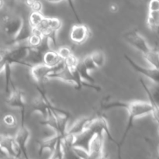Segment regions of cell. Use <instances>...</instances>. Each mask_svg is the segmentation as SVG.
Returning a JSON list of instances; mask_svg holds the SVG:
<instances>
[{
	"mask_svg": "<svg viewBox=\"0 0 159 159\" xmlns=\"http://www.w3.org/2000/svg\"><path fill=\"white\" fill-rule=\"evenodd\" d=\"M115 108L126 109L128 113V119H127L125 130H124L120 141L117 144L118 154H119V157L120 158L121 148L124 145V141H125L129 132L133 127L134 120L151 114L152 108L150 102L141 100H133L130 101V102H124V101L120 100L107 101L101 104V109L102 110H109Z\"/></svg>",
	"mask_w": 159,
	"mask_h": 159,
	"instance_id": "6da1fadb",
	"label": "cell"
},
{
	"mask_svg": "<svg viewBox=\"0 0 159 159\" xmlns=\"http://www.w3.org/2000/svg\"><path fill=\"white\" fill-rule=\"evenodd\" d=\"M123 37L130 46L140 51L142 54H145L150 50L151 47L148 43L146 39L137 30L134 29L127 31L124 34Z\"/></svg>",
	"mask_w": 159,
	"mask_h": 159,
	"instance_id": "7a4b0ae2",
	"label": "cell"
},
{
	"mask_svg": "<svg viewBox=\"0 0 159 159\" xmlns=\"http://www.w3.org/2000/svg\"><path fill=\"white\" fill-rule=\"evenodd\" d=\"M9 95L6 99V103L12 108L19 109L21 112V123H25V113H26V101L24 93L20 89L12 87L9 91Z\"/></svg>",
	"mask_w": 159,
	"mask_h": 159,
	"instance_id": "3957f363",
	"label": "cell"
},
{
	"mask_svg": "<svg viewBox=\"0 0 159 159\" xmlns=\"http://www.w3.org/2000/svg\"><path fill=\"white\" fill-rule=\"evenodd\" d=\"M92 32L87 25L79 23L71 26L69 33V38L72 43L77 45H82L88 41L91 37Z\"/></svg>",
	"mask_w": 159,
	"mask_h": 159,
	"instance_id": "277c9868",
	"label": "cell"
},
{
	"mask_svg": "<svg viewBox=\"0 0 159 159\" xmlns=\"http://www.w3.org/2000/svg\"><path fill=\"white\" fill-rule=\"evenodd\" d=\"M104 134L96 132L90 139L88 152L90 158L100 159L104 158Z\"/></svg>",
	"mask_w": 159,
	"mask_h": 159,
	"instance_id": "5b68a950",
	"label": "cell"
},
{
	"mask_svg": "<svg viewBox=\"0 0 159 159\" xmlns=\"http://www.w3.org/2000/svg\"><path fill=\"white\" fill-rule=\"evenodd\" d=\"M23 22H24V19L22 16H17L6 17L3 20L2 25L5 34L11 37L12 40H14L21 30Z\"/></svg>",
	"mask_w": 159,
	"mask_h": 159,
	"instance_id": "8992f818",
	"label": "cell"
},
{
	"mask_svg": "<svg viewBox=\"0 0 159 159\" xmlns=\"http://www.w3.org/2000/svg\"><path fill=\"white\" fill-rule=\"evenodd\" d=\"M0 148L5 155L10 158H20L21 155L13 136L0 134Z\"/></svg>",
	"mask_w": 159,
	"mask_h": 159,
	"instance_id": "52a82bcc",
	"label": "cell"
},
{
	"mask_svg": "<svg viewBox=\"0 0 159 159\" xmlns=\"http://www.w3.org/2000/svg\"><path fill=\"white\" fill-rule=\"evenodd\" d=\"M89 129L91 131H93V133L99 132V133H103L104 134H107L109 140L114 143L116 145H117L118 142H116L114 138H113V136H112L108 122H107L105 116H102V115H98V116H94V117H92L91 124L89 127Z\"/></svg>",
	"mask_w": 159,
	"mask_h": 159,
	"instance_id": "ba28073f",
	"label": "cell"
},
{
	"mask_svg": "<svg viewBox=\"0 0 159 159\" xmlns=\"http://www.w3.org/2000/svg\"><path fill=\"white\" fill-rule=\"evenodd\" d=\"M13 137L19 149L21 152V155L24 158H29L27 152V144L29 142L30 138V131L27 128L25 123H21V125L19 127L16 134Z\"/></svg>",
	"mask_w": 159,
	"mask_h": 159,
	"instance_id": "9c48e42d",
	"label": "cell"
},
{
	"mask_svg": "<svg viewBox=\"0 0 159 159\" xmlns=\"http://www.w3.org/2000/svg\"><path fill=\"white\" fill-rule=\"evenodd\" d=\"M60 65L58 67H56V68H51V67L45 65L44 63H40L37 64V65H32L30 68L31 77L38 85H41L42 83H43L48 79V75L51 72L57 69L60 67Z\"/></svg>",
	"mask_w": 159,
	"mask_h": 159,
	"instance_id": "30bf717a",
	"label": "cell"
},
{
	"mask_svg": "<svg viewBox=\"0 0 159 159\" xmlns=\"http://www.w3.org/2000/svg\"><path fill=\"white\" fill-rule=\"evenodd\" d=\"M124 57L135 71L142 75L143 76L146 77L147 79H150L154 84L159 85V69H156V68H152V67L151 68H144V67L136 63L129 56L124 55Z\"/></svg>",
	"mask_w": 159,
	"mask_h": 159,
	"instance_id": "8fae6325",
	"label": "cell"
},
{
	"mask_svg": "<svg viewBox=\"0 0 159 159\" xmlns=\"http://www.w3.org/2000/svg\"><path fill=\"white\" fill-rule=\"evenodd\" d=\"M147 25L152 30H159V0H149Z\"/></svg>",
	"mask_w": 159,
	"mask_h": 159,
	"instance_id": "7c38bea8",
	"label": "cell"
},
{
	"mask_svg": "<svg viewBox=\"0 0 159 159\" xmlns=\"http://www.w3.org/2000/svg\"><path fill=\"white\" fill-rule=\"evenodd\" d=\"M92 117H82L75 121L70 128L67 129L66 133L69 135L77 136L89 129L91 124Z\"/></svg>",
	"mask_w": 159,
	"mask_h": 159,
	"instance_id": "4fadbf2b",
	"label": "cell"
},
{
	"mask_svg": "<svg viewBox=\"0 0 159 159\" xmlns=\"http://www.w3.org/2000/svg\"><path fill=\"white\" fill-rule=\"evenodd\" d=\"M62 62H63V60L57 54L56 50H48L43 54V63H44L48 66L51 67V68H56V67H58Z\"/></svg>",
	"mask_w": 159,
	"mask_h": 159,
	"instance_id": "5bb4252c",
	"label": "cell"
},
{
	"mask_svg": "<svg viewBox=\"0 0 159 159\" xmlns=\"http://www.w3.org/2000/svg\"><path fill=\"white\" fill-rule=\"evenodd\" d=\"M58 137L59 134H54V135H53V136L48 138H45V139L42 140L40 142H38L39 155H41L44 152H48L51 155L52 153L53 150H54L56 143H57Z\"/></svg>",
	"mask_w": 159,
	"mask_h": 159,
	"instance_id": "9a60e30c",
	"label": "cell"
},
{
	"mask_svg": "<svg viewBox=\"0 0 159 159\" xmlns=\"http://www.w3.org/2000/svg\"><path fill=\"white\" fill-rule=\"evenodd\" d=\"M146 61L152 68L159 69V51L156 48H151L148 52L143 54Z\"/></svg>",
	"mask_w": 159,
	"mask_h": 159,
	"instance_id": "2e32d148",
	"label": "cell"
},
{
	"mask_svg": "<svg viewBox=\"0 0 159 159\" xmlns=\"http://www.w3.org/2000/svg\"><path fill=\"white\" fill-rule=\"evenodd\" d=\"M44 17L41 12H31L28 22L32 29H37L42 23Z\"/></svg>",
	"mask_w": 159,
	"mask_h": 159,
	"instance_id": "e0dca14e",
	"label": "cell"
},
{
	"mask_svg": "<svg viewBox=\"0 0 159 159\" xmlns=\"http://www.w3.org/2000/svg\"><path fill=\"white\" fill-rule=\"evenodd\" d=\"M77 70L79 71V75H80L81 78L83 81L89 82V83L91 84H96V80L93 79V76L89 74V71L84 66L83 64L81 62V61L79 60V65L77 66Z\"/></svg>",
	"mask_w": 159,
	"mask_h": 159,
	"instance_id": "ac0fdd59",
	"label": "cell"
},
{
	"mask_svg": "<svg viewBox=\"0 0 159 159\" xmlns=\"http://www.w3.org/2000/svg\"><path fill=\"white\" fill-rule=\"evenodd\" d=\"M89 55L96 66L97 67V68H100L103 66L106 60L105 54H104L103 51H101V50H97V51H95L93 53H91Z\"/></svg>",
	"mask_w": 159,
	"mask_h": 159,
	"instance_id": "d6986e66",
	"label": "cell"
},
{
	"mask_svg": "<svg viewBox=\"0 0 159 159\" xmlns=\"http://www.w3.org/2000/svg\"><path fill=\"white\" fill-rule=\"evenodd\" d=\"M71 152H73L75 155L78 157L79 158L82 159H89L90 158L89 154L87 149L84 148L80 147V146L78 145H73L71 147Z\"/></svg>",
	"mask_w": 159,
	"mask_h": 159,
	"instance_id": "ffe728a7",
	"label": "cell"
},
{
	"mask_svg": "<svg viewBox=\"0 0 159 159\" xmlns=\"http://www.w3.org/2000/svg\"><path fill=\"white\" fill-rule=\"evenodd\" d=\"M25 4L31 9V12H41L43 4L40 0H23Z\"/></svg>",
	"mask_w": 159,
	"mask_h": 159,
	"instance_id": "44dd1931",
	"label": "cell"
},
{
	"mask_svg": "<svg viewBox=\"0 0 159 159\" xmlns=\"http://www.w3.org/2000/svg\"><path fill=\"white\" fill-rule=\"evenodd\" d=\"M57 51V54L60 55V57H61L62 60H65L66 58H68L70 55L73 54L72 51H71V48L68 46H63V47H60L57 49H56Z\"/></svg>",
	"mask_w": 159,
	"mask_h": 159,
	"instance_id": "7402d4cb",
	"label": "cell"
},
{
	"mask_svg": "<svg viewBox=\"0 0 159 159\" xmlns=\"http://www.w3.org/2000/svg\"><path fill=\"white\" fill-rule=\"evenodd\" d=\"M81 62L83 64L84 66H85V68H86L89 71H94V70L98 69L97 67L96 66V65H95L94 62H93V61L92 60V58H91V57H90L89 54V55H87L86 57H84L83 59H82V60H81Z\"/></svg>",
	"mask_w": 159,
	"mask_h": 159,
	"instance_id": "603a6c76",
	"label": "cell"
},
{
	"mask_svg": "<svg viewBox=\"0 0 159 159\" xmlns=\"http://www.w3.org/2000/svg\"><path fill=\"white\" fill-rule=\"evenodd\" d=\"M3 122L6 124L7 127H16L17 124L16 118L13 116L12 114H6L3 117Z\"/></svg>",
	"mask_w": 159,
	"mask_h": 159,
	"instance_id": "cb8c5ba5",
	"label": "cell"
},
{
	"mask_svg": "<svg viewBox=\"0 0 159 159\" xmlns=\"http://www.w3.org/2000/svg\"><path fill=\"white\" fill-rule=\"evenodd\" d=\"M67 2L68 3V6H69L70 9H71V12H72L73 15H74L75 18L76 19V20L78 21V23H82L81 22V18L79 16V14L78 12L77 9H76L75 2V0H66Z\"/></svg>",
	"mask_w": 159,
	"mask_h": 159,
	"instance_id": "d4e9b609",
	"label": "cell"
},
{
	"mask_svg": "<svg viewBox=\"0 0 159 159\" xmlns=\"http://www.w3.org/2000/svg\"><path fill=\"white\" fill-rule=\"evenodd\" d=\"M110 10H111L112 12H117L118 6H116V4H112L111 6H110Z\"/></svg>",
	"mask_w": 159,
	"mask_h": 159,
	"instance_id": "484cf974",
	"label": "cell"
},
{
	"mask_svg": "<svg viewBox=\"0 0 159 159\" xmlns=\"http://www.w3.org/2000/svg\"><path fill=\"white\" fill-rule=\"evenodd\" d=\"M46 1H48V2L54 3V4H57V3H60L61 2H62L63 0H46Z\"/></svg>",
	"mask_w": 159,
	"mask_h": 159,
	"instance_id": "4316f807",
	"label": "cell"
},
{
	"mask_svg": "<svg viewBox=\"0 0 159 159\" xmlns=\"http://www.w3.org/2000/svg\"><path fill=\"white\" fill-rule=\"evenodd\" d=\"M4 5H5L4 0H0V10L2 9V8L4 7Z\"/></svg>",
	"mask_w": 159,
	"mask_h": 159,
	"instance_id": "83f0119b",
	"label": "cell"
},
{
	"mask_svg": "<svg viewBox=\"0 0 159 159\" xmlns=\"http://www.w3.org/2000/svg\"><path fill=\"white\" fill-rule=\"evenodd\" d=\"M158 135H159V128H158Z\"/></svg>",
	"mask_w": 159,
	"mask_h": 159,
	"instance_id": "f1b7e54d",
	"label": "cell"
},
{
	"mask_svg": "<svg viewBox=\"0 0 159 159\" xmlns=\"http://www.w3.org/2000/svg\"><path fill=\"white\" fill-rule=\"evenodd\" d=\"M158 154H159V147H158Z\"/></svg>",
	"mask_w": 159,
	"mask_h": 159,
	"instance_id": "f546056e",
	"label": "cell"
}]
</instances>
